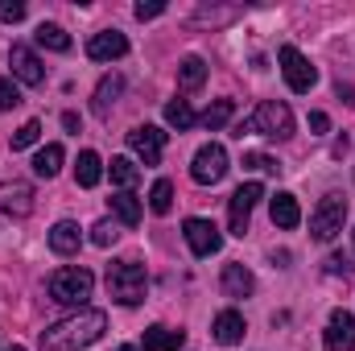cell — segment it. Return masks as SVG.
<instances>
[{
  "label": "cell",
  "mask_w": 355,
  "mask_h": 351,
  "mask_svg": "<svg viewBox=\"0 0 355 351\" xmlns=\"http://www.w3.org/2000/svg\"><path fill=\"white\" fill-rule=\"evenodd\" d=\"M268 215H272V223L285 228V232L302 223V207H297V198H293L289 190H277V194L268 198Z\"/></svg>",
  "instance_id": "9a60e30c"
},
{
  "label": "cell",
  "mask_w": 355,
  "mask_h": 351,
  "mask_svg": "<svg viewBox=\"0 0 355 351\" xmlns=\"http://www.w3.org/2000/svg\"><path fill=\"white\" fill-rule=\"evenodd\" d=\"M327 273H343V277H347V273H352V261H347L343 252H335V257H327Z\"/></svg>",
  "instance_id": "8d00e7d4"
},
{
  "label": "cell",
  "mask_w": 355,
  "mask_h": 351,
  "mask_svg": "<svg viewBox=\"0 0 355 351\" xmlns=\"http://www.w3.org/2000/svg\"><path fill=\"white\" fill-rule=\"evenodd\" d=\"M8 351H25V348H17V343H12V348H8Z\"/></svg>",
  "instance_id": "ab89813d"
},
{
  "label": "cell",
  "mask_w": 355,
  "mask_h": 351,
  "mask_svg": "<svg viewBox=\"0 0 355 351\" xmlns=\"http://www.w3.org/2000/svg\"><path fill=\"white\" fill-rule=\"evenodd\" d=\"M223 174H227V149H223L219 141L202 145V149L194 153V162H190V178H194L198 186H215V182H223Z\"/></svg>",
  "instance_id": "52a82bcc"
},
{
  "label": "cell",
  "mask_w": 355,
  "mask_h": 351,
  "mask_svg": "<svg viewBox=\"0 0 355 351\" xmlns=\"http://www.w3.org/2000/svg\"><path fill=\"white\" fill-rule=\"evenodd\" d=\"M107 203H112V211L120 215V223H128V228H137V223H141V203H137V194H132V190H120V194H112Z\"/></svg>",
  "instance_id": "603a6c76"
},
{
  "label": "cell",
  "mask_w": 355,
  "mask_h": 351,
  "mask_svg": "<svg viewBox=\"0 0 355 351\" xmlns=\"http://www.w3.org/2000/svg\"><path fill=\"white\" fill-rule=\"evenodd\" d=\"M46 289H50V298L62 302V306H83L91 298V289H95V277H91V268H83V264H71V268H58V273L46 281Z\"/></svg>",
  "instance_id": "277c9868"
},
{
  "label": "cell",
  "mask_w": 355,
  "mask_h": 351,
  "mask_svg": "<svg viewBox=\"0 0 355 351\" xmlns=\"http://www.w3.org/2000/svg\"><path fill=\"white\" fill-rule=\"evenodd\" d=\"M310 128H314V137H322L331 128V116L327 112H310Z\"/></svg>",
  "instance_id": "74e56055"
},
{
  "label": "cell",
  "mask_w": 355,
  "mask_h": 351,
  "mask_svg": "<svg viewBox=\"0 0 355 351\" xmlns=\"http://www.w3.org/2000/svg\"><path fill=\"white\" fill-rule=\"evenodd\" d=\"M166 124L178 128V132H186V128L198 124V116H194V108H190L186 99H170V103H166Z\"/></svg>",
  "instance_id": "484cf974"
},
{
  "label": "cell",
  "mask_w": 355,
  "mask_h": 351,
  "mask_svg": "<svg viewBox=\"0 0 355 351\" xmlns=\"http://www.w3.org/2000/svg\"><path fill=\"white\" fill-rule=\"evenodd\" d=\"M107 174H112L116 186H124V190H132V186L141 182V170H137V162H132V157H112Z\"/></svg>",
  "instance_id": "83f0119b"
},
{
  "label": "cell",
  "mask_w": 355,
  "mask_h": 351,
  "mask_svg": "<svg viewBox=\"0 0 355 351\" xmlns=\"http://www.w3.org/2000/svg\"><path fill=\"white\" fill-rule=\"evenodd\" d=\"M124 54H128V37L120 29H103L87 42V58H95V62H112V58H124Z\"/></svg>",
  "instance_id": "5bb4252c"
},
{
  "label": "cell",
  "mask_w": 355,
  "mask_h": 351,
  "mask_svg": "<svg viewBox=\"0 0 355 351\" xmlns=\"http://www.w3.org/2000/svg\"><path fill=\"white\" fill-rule=\"evenodd\" d=\"M277 62H281V75H285L289 91H297V95L314 91V83H318V71L310 67V58H306V54H302L297 46H281Z\"/></svg>",
  "instance_id": "8992f818"
},
{
  "label": "cell",
  "mask_w": 355,
  "mask_h": 351,
  "mask_svg": "<svg viewBox=\"0 0 355 351\" xmlns=\"http://www.w3.org/2000/svg\"><path fill=\"white\" fill-rule=\"evenodd\" d=\"M244 132H261V137H272V141L293 137V112H289V103H281V99H265L248 120L236 124V137H244Z\"/></svg>",
  "instance_id": "7a4b0ae2"
},
{
  "label": "cell",
  "mask_w": 355,
  "mask_h": 351,
  "mask_svg": "<svg viewBox=\"0 0 355 351\" xmlns=\"http://www.w3.org/2000/svg\"><path fill=\"white\" fill-rule=\"evenodd\" d=\"M116 351H137V348H116Z\"/></svg>",
  "instance_id": "60d3db41"
},
{
  "label": "cell",
  "mask_w": 355,
  "mask_h": 351,
  "mask_svg": "<svg viewBox=\"0 0 355 351\" xmlns=\"http://www.w3.org/2000/svg\"><path fill=\"white\" fill-rule=\"evenodd\" d=\"M178 83H182L186 91L202 87V83H207V62H202L198 54H190V58H182V67H178Z\"/></svg>",
  "instance_id": "d4e9b609"
},
{
  "label": "cell",
  "mask_w": 355,
  "mask_h": 351,
  "mask_svg": "<svg viewBox=\"0 0 355 351\" xmlns=\"http://www.w3.org/2000/svg\"><path fill=\"white\" fill-rule=\"evenodd\" d=\"M21 103V91L12 79H0V112H8V108H17Z\"/></svg>",
  "instance_id": "d6a6232c"
},
{
  "label": "cell",
  "mask_w": 355,
  "mask_h": 351,
  "mask_svg": "<svg viewBox=\"0 0 355 351\" xmlns=\"http://www.w3.org/2000/svg\"><path fill=\"white\" fill-rule=\"evenodd\" d=\"M244 170H268V174H277V170H281V162H277V157H268V153H244Z\"/></svg>",
  "instance_id": "1f68e13d"
},
{
  "label": "cell",
  "mask_w": 355,
  "mask_h": 351,
  "mask_svg": "<svg viewBox=\"0 0 355 351\" xmlns=\"http://www.w3.org/2000/svg\"><path fill=\"white\" fill-rule=\"evenodd\" d=\"M79 244H83L79 223L62 219V223H54V228H50V248H54L58 257H75V252H79Z\"/></svg>",
  "instance_id": "e0dca14e"
},
{
  "label": "cell",
  "mask_w": 355,
  "mask_h": 351,
  "mask_svg": "<svg viewBox=\"0 0 355 351\" xmlns=\"http://www.w3.org/2000/svg\"><path fill=\"white\" fill-rule=\"evenodd\" d=\"M132 12H137V21H153V17H162V12H166V4H162V0H153V4H145V0H141Z\"/></svg>",
  "instance_id": "d590c367"
},
{
  "label": "cell",
  "mask_w": 355,
  "mask_h": 351,
  "mask_svg": "<svg viewBox=\"0 0 355 351\" xmlns=\"http://www.w3.org/2000/svg\"><path fill=\"white\" fill-rule=\"evenodd\" d=\"M33 37H37L42 50H54V54H67V50H71V33H67L62 25H46V21H42Z\"/></svg>",
  "instance_id": "44dd1931"
},
{
  "label": "cell",
  "mask_w": 355,
  "mask_h": 351,
  "mask_svg": "<svg viewBox=\"0 0 355 351\" xmlns=\"http://www.w3.org/2000/svg\"><path fill=\"white\" fill-rule=\"evenodd\" d=\"M182 236H186V244H190L194 257H215L223 248V236H219V228L211 219H186L182 223Z\"/></svg>",
  "instance_id": "9c48e42d"
},
{
  "label": "cell",
  "mask_w": 355,
  "mask_h": 351,
  "mask_svg": "<svg viewBox=\"0 0 355 351\" xmlns=\"http://www.w3.org/2000/svg\"><path fill=\"white\" fill-rule=\"evenodd\" d=\"M322 343H327V351H355V314L352 310H331Z\"/></svg>",
  "instance_id": "7c38bea8"
},
{
  "label": "cell",
  "mask_w": 355,
  "mask_h": 351,
  "mask_svg": "<svg viewBox=\"0 0 355 351\" xmlns=\"http://www.w3.org/2000/svg\"><path fill=\"white\" fill-rule=\"evenodd\" d=\"M37 137H42V124H37V120H25V124L12 132V141H8V145H12V153H21V149L37 145Z\"/></svg>",
  "instance_id": "f546056e"
},
{
  "label": "cell",
  "mask_w": 355,
  "mask_h": 351,
  "mask_svg": "<svg viewBox=\"0 0 355 351\" xmlns=\"http://www.w3.org/2000/svg\"><path fill=\"white\" fill-rule=\"evenodd\" d=\"M62 145H42L37 149V157H33V174L37 178H54L58 170H62Z\"/></svg>",
  "instance_id": "7402d4cb"
},
{
  "label": "cell",
  "mask_w": 355,
  "mask_h": 351,
  "mask_svg": "<svg viewBox=\"0 0 355 351\" xmlns=\"http://www.w3.org/2000/svg\"><path fill=\"white\" fill-rule=\"evenodd\" d=\"M116 240H120V228H116L112 219H99V223L91 228V244H95V248H112Z\"/></svg>",
  "instance_id": "4dcf8cb0"
},
{
  "label": "cell",
  "mask_w": 355,
  "mask_h": 351,
  "mask_svg": "<svg viewBox=\"0 0 355 351\" xmlns=\"http://www.w3.org/2000/svg\"><path fill=\"white\" fill-rule=\"evenodd\" d=\"M166 137H170V132H162L157 124H141V128L128 132V149H132L145 166H157V162H162V149H166Z\"/></svg>",
  "instance_id": "30bf717a"
},
{
  "label": "cell",
  "mask_w": 355,
  "mask_h": 351,
  "mask_svg": "<svg viewBox=\"0 0 355 351\" xmlns=\"http://www.w3.org/2000/svg\"><path fill=\"white\" fill-rule=\"evenodd\" d=\"M0 21H8V25L25 21V4L21 0H0Z\"/></svg>",
  "instance_id": "836d02e7"
},
{
  "label": "cell",
  "mask_w": 355,
  "mask_h": 351,
  "mask_svg": "<svg viewBox=\"0 0 355 351\" xmlns=\"http://www.w3.org/2000/svg\"><path fill=\"white\" fill-rule=\"evenodd\" d=\"M170 207H174V182L170 178H157L153 190H149V211L153 215H170Z\"/></svg>",
  "instance_id": "4316f807"
},
{
  "label": "cell",
  "mask_w": 355,
  "mask_h": 351,
  "mask_svg": "<svg viewBox=\"0 0 355 351\" xmlns=\"http://www.w3.org/2000/svg\"><path fill=\"white\" fill-rule=\"evenodd\" d=\"M107 293H112L120 306H141L145 293H149V273H145V264H137V261L107 264Z\"/></svg>",
  "instance_id": "3957f363"
},
{
  "label": "cell",
  "mask_w": 355,
  "mask_h": 351,
  "mask_svg": "<svg viewBox=\"0 0 355 351\" xmlns=\"http://www.w3.org/2000/svg\"><path fill=\"white\" fill-rule=\"evenodd\" d=\"M244 314L240 310H223V314H215V323H211V335H215V343H223V348H232V343H240L244 339Z\"/></svg>",
  "instance_id": "2e32d148"
},
{
  "label": "cell",
  "mask_w": 355,
  "mask_h": 351,
  "mask_svg": "<svg viewBox=\"0 0 355 351\" xmlns=\"http://www.w3.org/2000/svg\"><path fill=\"white\" fill-rule=\"evenodd\" d=\"M103 331H107V314H103V310H79V314H71V318L46 327L42 339H37V348L42 351H83V348H91Z\"/></svg>",
  "instance_id": "6da1fadb"
},
{
  "label": "cell",
  "mask_w": 355,
  "mask_h": 351,
  "mask_svg": "<svg viewBox=\"0 0 355 351\" xmlns=\"http://www.w3.org/2000/svg\"><path fill=\"white\" fill-rule=\"evenodd\" d=\"M343 223H347V198H343V194H327V198L314 207V215H310V236H314L318 244H331V240L343 232Z\"/></svg>",
  "instance_id": "5b68a950"
},
{
  "label": "cell",
  "mask_w": 355,
  "mask_h": 351,
  "mask_svg": "<svg viewBox=\"0 0 355 351\" xmlns=\"http://www.w3.org/2000/svg\"><path fill=\"white\" fill-rule=\"evenodd\" d=\"M99 178H103V162H99V153L83 149L79 162H75V182H79L83 190H91V186H99Z\"/></svg>",
  "instance_id": "ffe728a7"
},
{
  "label": "cell",
  "mask_w": 355,
  "mask_h": 351,
  "mask_svg": "<svg viewBox=\"0 0 355 351\" xmlns=\"http://www.w3.org/2000/svg\"><path fill=\"white\" fill-rule=\"evenodd\" d=\"M232 112H236V103H232V99H215V103H211V108H207V112L198 116V124L215 132V128H223V124L232 120Z\"/></svg>",
  "instance_id": "f1b7e54d"
},
{
  "label": "cell",
  "mask_w": 355,
  "mask_h": 351,
  "mask_svg": "<svg viewBox=\"0 0 355 351\" xmlns=\"http://www.w3.org/2000/svg\"><path fill=\"white\" fill-rule=\"evenodd\" d=\"M265 198V186L261 182H244L236 194H232V207H227V223H232V236H248V219H252V207Z\"/></svg>",
  "instance_id": "ba28073f"
},
{
  "label": "cell",
  "mask_w": 355,
  "mask_h": 351,
  "mask_svg": "<svg viewBox=\"0 0 355 351\" xmlns=\"http://www.w3.org/2000/svg\"><path fill=\"white\" fill-rule=\"evenodd\" d=\"M0 211L12 219H25L33 211V190L29 182H0Z\"/></svg>",
  "instance_id": "4fadbf2b"
},
{
  "label": "cell",
  "mask_w": 355,
  "mask_h": 351,
  "mask_svg": "<svg viewBox=\"0 0 355 351\" xmlns=\"http://www.w3.org/2000/svg\"><path fill=\"white\" fill-rule=\"evenodd\" d=\"M8 67H12V79L25 83V87H42L46 83V67H42V58L29 46H12L8 50Z\"/></svg>",
  "instance_id": "8fae6325"
},
{
  "label": "cell",
  "mask_w": 355,
  "mask_h": 351,
  "mask_svg": "<svg viewBox=\"0 0 355 351\" xmlns=\"http://www.w3.org/2000/svg\"><path fill=\"white\" fill-rule=\"evenodd\" d=\"M62 128H71V132H75V128H79V116H75V112H62Z\"/></svg>",
  "instance_id": "f35d334b"
},
{
  "label": "cell",
  "mask_w": 355,
  "mask_h": 351,
  "mask_svg": "<svg viewBox=\"0 0 355 351\" xmlns=\"http://www.w3.org/2000/svg\"><path fill=\"white\" fill-rule=\"evenodd\" d=\"M352 244H355V232H352Z\"/></svg>",
  "instance_id": "b9f144b4"
},
{
  "label": "cell",
  "mask_w": 355,
  "mask_h": 351,
  "mask_svg": "<svg viewBox=\"0 0 355 351\" xmlns=\"http://www.w3.org/2000/svg\"><path fill=\"white\" fill-rule=\"evenodd\" d=\"M120 91H124V79H120V75H107V79L95 87V103H91V108H95V116H107Z\"/></svg>",
  "instance_id": "cb8c5ba5"
},
{
  "label": "cell",
  "mask_w": 355,
  "mask_h": 351,
  "mask_svg": "<svg viewBox=\"0 0 355 351\" xmlns=\"http://www.w3.org/2000/svg\"><path fill=\"white\" fill-rule=\"evenodd\" d=\"M186 343V331H174V327H149L145 331V351H178Z\"/></svg>",
  "instance_id": "d6986e66"
},
{
  "label": "cell",
  "mask_w": 355,
  "mask_h": 351,
  "mask_svg": "<svg viewBox=\"0 0 355 351\" xmlns=\"http://www.w3.org/2000/svg\"><path fill=\"white\" fill-rule=\"evenodd\" d=\"M219 285H223V293H227V298H248V293L257 289V277H252L244 264H223Z\"/></svg>",
  "instance_id": "ac0fdd59"
},
{
  "label": "cell",
  "mask_w": 355,
  "mask_h": 351,
  "mask_svg": "<svg viewBox=\"0 0 355 351\" xmlns=\"http://www.w3.org/2000/svg\"><path fill=\"white\" fill-rule=\"evenodd\" d=\"M232 17H240V8H198V21H211V25H219V21H232Z\"/></svg>",
  "instance_id": "e575fe53"
}]
</instances>
